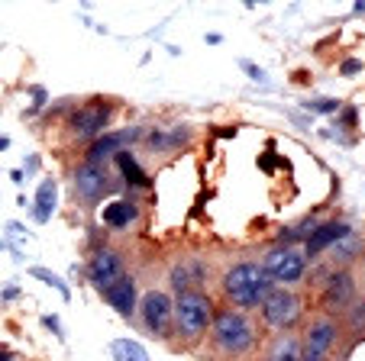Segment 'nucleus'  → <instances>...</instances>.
Wrapping results in <instances>:
<instances>
[{"label":"nucleus","mask_w":365,"mask_h":361,"mask_svg":"<svg viewBox=\"0 0 365 361\" xmlns=\"http://www.w3.org/2000/svg\"><path fill=\"white\" fill-rule=\"evenodd\" d=\"M240 68L246 71L249 78H255V81H269V75H265L262 68H259V65H252V62H246V58H240Z\"/></svg>","instance_id":"4be33fe9"},{"label":"nucleus","mask_w":365,"mask_h":361,"mask_svg":"<svg viewBox=\"0 0 365 361\" xmlns=\"http://www.w3.org/2000/svg\"><path fill=\"white\" fill-rule=\"evenodd\" d=\"M91 281H94L101 291H110L113 284L123 281V261L113 252H101L94 261H91Z\"/></svg>","instance_id":"0eeeda50"},{"label":"nucleus","mask_w":365,"mask_h":361,"mask_svg":"<svg viewBox=\"0 0 365 361\" xmlns=\"http://www.w3.org/2000/svg\"><path fill=\"white\" fill-rule=\"evenodd\" d=\"M346 297H349V278H346V274H343V278H336V281H333L330 300H333V303H336V300H346Z\"/></svg>","instance_id":"412c9836"},{"label":"nucleus","mask_w":365,"mask_h":361,"mask_svg":"<svg viewBox=\"0 0 365 361\" xmlns=\"http://www.w3.org/2000/svg\"><path fill=\"white\" fill-rule=\"evenodd\" d=\"M56 200H58V187L52 177H46L39 184V191H36V206H33V216L36 223H48V216H52V210H56Z\"/></svg>","instance_id":"ddd939ff"},{"label":"nucleus","mask_w":365,"mask_h":361,"mask_svg":"<svg viewBox=\"0 0 365 361\" xmlns=\"http://www.w3.org/2000/svg\"><path fill=\"white\" fill-rule=\"evenodd\" d=\"M29 274H33L36 281H46L48 287H56L58 293H62V300H68L71 297V291H68V284H65L62 278H58V274H52L48 271V268H29Z\"/></svg>","instance_id":"aec40b11"},{"label":"nucleus","mask_w":365,"mask_h":361,"mask_svg":"<svg viewBox=\"0 0 365 361\" xmlns=\"http://www.w3.org/2000/svg\"><path fill=\"white\" fill-rule=\"evenodd\" d=\"M103 184H107V177H103V171L97 168V164H84V168H78V194H81L84 200H97L103 191Z\"/></svg>","instance_id":"f8f14e48"},{"label":"nucleus","mask_w":365,"mask_h":361,"mask_svg":"<svg viewBox=\"0 0 365 361\" xmlns=\"http://www.w3.org/2000/svg\"><path fill=\"white\" fill-rule=\"evenodd\" d=\"M339 103L336 100H310L307 103V110H314V113H333Z\"/></svg>","instance_id":"5701e85b"},{"label":"nucleus","mask_w":365,"mask_h":361,"mask_svg":"<svg viewBox=\"0 0 365 361\" xmlns=\"http://www.w3.org/2000/svg\"><path fill=\"white\" fill-rule=\"evenodd\" d=\"M136 139H139V130H120V132H113V136L97 139V142L91 145V152H88L91 164H94L97 158H103V155H120V145L136 142Z\"/></svg>","instance_id":"9d476101"},{"label":"nucleus","mask_w":365,"mask_h":361,"mask_svg":"<svg viewBox=\"0 0 365 361\" xmlns=\"http://www.w3.org/2000/svg\"><path fill=\"white\" fill-rule=\"evenodd\" d=\"M107 120H110V107H107V103H88V107H81V113L75 116V132L91 139L107 126Z\"/></svg>","instance_id":"6e6552de"},{"label":"nucleus","mask_w":365,"mask_h":361,"mask_svg":"<svg viewBox=\"0 0 365 361\" xmlns=\"http://www.w3.org/2000/svg\"><path fill=\"white\" fill-rule=\"evenodd\" d=\"M223 291L242 307H255V303H265V297L272 293V278L262 265H236L223 281Z\"/></svg>","instance_id":"f257e3e1"},{"label":"nucleus","mask_w":365,"mask_h":361,"mask_svg":"<svg viewBox=\"0 0 365 361\" xmlns=\"http://www.w3.org/2000/svg\"><path fill=\"white\" fill-rule=\"evenodd\" d=\"M110 352H113V358L117 361H149L145 348L139 345V342H133V339H117L110 345Z\"/></svg>","instance_id":"dca6fc26"},{"label":"nucleus","mask_w":365,"mask_h":361,"mask_svg":"<svg viewBox=\"0 0 365 361\" xmlns=\"http://www.w3.org/2000/svg\"><path fill=\"white\" fill-rule=\"evenodd\" d=\"M103 297H107V303H110L117 313L130 316L133 307H136V284H133L130 278H123L120 284H113L110 291H103Z\"/></svg>","instance_id":"9b49d317"},{"label":"nucleus","mask_w":365,"mask_h":361,"mask_svg":"<svg viewBox=\"0 0 365 361\" xmlns=\"http://www.w3.org/2000/svg\"><path fill=\"white\" fill-rule=\"evenodd\" d=\"M269 361H304L301 355V342L291 339V335H284V339L275 342V348H272V358Z\"/></svg>","instance_id":"f3484780"},{"label":"nucleus","mask_w":365,"mask_h":361,"mask_svg":"<svg viewBox=\"0 0 365 361\" xmlns=\"http://www.w3.org/2000/svg\"><path fill=\"white\" fill-rule=\"evenodd\" d=\"M117 164H120V171H123V177L130 181V184H136V187H149V177L143 174V168L136 164V158H133V155L120 152V155H117Z\"/></svg>","instance_id":"a211bd4d"},{"label":"nucleus","mask_w":365,"mask_h":361,"mask_svg":"<svg viewBox=\"0 0 365 361\" xmlns=\"http://www.w3.org/2000/svg\"><path fill=\"white\" fill-rule=\"evenodd\" d=\"M0 361H10V355H4V352H0Z\"/></svg>","instance_id":"a878e982"},{"label":"nucleus","mask_w":365,"mask_h":361,"mask_svg":"<svg viewBox=\"0 0 365 361\" xmlns=\"http://www.w3.org/2000/svg\"><path fill=\"white\" fill-rule=\"evenodd\" d=\"M265 274L275 281H297L304 274V255L294 248H275L269 258L262 261Z\"/></svg>","instance_id":"39448f33"},{"label":"nucleus","mask_w":365,"mask_h":361,"mask_svg":"<svg viewBox=\"0 0 365 361\" xmlns=\"http://www.w3.org/2000/svg\"><path fill=\"white\" fill-rule=\"evenodd\" d=\"M333 345V326L330 323H317L307 333V348H304V361H324V355Z\"/></svg>","instance_id":"1a4fd4ad"},{"label":"nucleus","mask_w":365,"mask_h":361,"mask_svg":"<svg viewBox=\"0 0 365 361\" xmlns=\"http://www.w3.org/2000/svg\"><path fill=\"white\" fill-rule=\"evenodd\" d=\"M39 168V162H36V155H29V162H26V171H36Z\"/></svg>","instance_id":"393cba45"},{"label":"nucleus","mask_w":365,"mask_h":361,"mask_svg":"<svg viewBox=\"0 0 365 361\" xmlns=\"http://www.w3.org/2000/svg\"><path fill=\"white\" fill-rule=\"evenodd\" d=\"M262 313H265L269 326L284 329V326H291V323H297V316H301V300L291 291H272L262 303Z\"/></svg>","instance_id":"20e7f679"},{"label":"nucleus","mask_w":365,"mask_h":361,"mask_svg":"<svg viewBox=\"0 0 365 361\" xmlns=\"http://www.w3.org/2000/svg\"><path fill=\"white\" fill-rule=\"evenodd\" d=\"M143 316H145V326H149L152 333H165V329H168V320L175 316V307H172V300H168V293H162V291L145 293V300H143Z\"/></svg>","instance_id":"423d86ee"},{"label":"nucleus","mask_w":365,"mask_h":361,"mask_svg":"<svg viewBox=\"0 0 365 361\" xmlns=\"http://www.w3.org/2000/svg\"><path fill=\"white\" fill-rule=\"evenodd\" d=\"M339 236H346V226H339V223H327V226H320V229H314L310 232V239H307V252L314 255V252H324L330 242H336Z\"/></svg>","instance_id":"4468645a"},{"label":"nucleus","mask_w":365,"mask_h":361,"mask_svg":"<svg viewBox=\"0 0 365 361\" xmlns=\"http://www.w3.org/2000/svg\"><path fill=\"white\" fill-rule=\"evenodd\" d=\"M172 281H175V287H181V293H185V287H197L200 281H204V265H200V261H181L172 271Z\"/></svg>","instance_id":"2eb2a0df"},{"label":"nucleus","mask_w":365,"mask_h":361,"mask_svg":"<svg viewBox=\"0 0 365 361\" xmlns=\"http://www.w3.org/2000/svg\"><path fill=\"white\" fill-rule=\"evenodd\" d=\"M210 313H214L210 300H207L204 293H194V291H185L178 297V303H175V320H178V329L185 335L204 333L207 323H210Z\"/></svg>","instance_id":"f03ea898"},{"label":"nucleus","mask_w":365,"mask_h":361,"mask_svg":"<svg viewBox=\"0 0 365 361\" xmlns=\"http://www.w3.org/2000/svg\"><path fill=\"white\" fill-rule=\"evenodd\" d=\"M214 333H217V342L230 352H242V348L252 345V326L242 313L230 310V313H220L214 323Z\"/></svg>","instance_id":"7ed1b4c3"},{"label":"nucleus","mask_w":365,"mask_h":361,"mask_svg":"<svg viewBox=\"0 0 365 361\" xmlns=\"http://www.w3.org/2000/svg\"><path fill=\"white\" fill-rule=\"evenodd\" d=\"M133 216H136V206L123 204V200H117V204H110L107 210H103V223L107 226H126Z\"/></svg>","instance_id":"6ab92c4d"},{"label":"nucleus","mask_w":365,"mask_h":361,"mask_svg":"<svg viewBox=\"0 0 365 361\" xmlns=\"http://www.w3.org/2000/svg\"><path fill=\"white\" fill-rule=\"evenodd\" d=\"M343 71H346V75H352V71H359V62H346V65H343Z\"/></svg>","instance_id":"b1692460"}]
</instances>
